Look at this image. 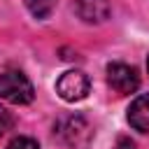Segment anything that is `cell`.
<instances>
[{
	"mask_svg": "<svg viewBox=\"0 0 149 149\" xmlns=\"http://www.w3.org/2000/svg\"><path fill=\"white\" fill-rule=\"evenodd\" d=\"M147 68H149V58H147Z\"/></svg>",
	"mask_w": 149,
	"mask_h": 149,
	"instance_id": "obj_11",
	"label": "cell"
},
{
	"mask_svg": "<svg viewBox=\"0 0 149 149\" xmlns=\"http://www.w3.org/2000/svg\"><path fill=\"white\" fill-rule=\"evenodd\" d=\"M56 91L68 102L84 100L86 93H88V77L84 72H79V70H70V72L61 74V79L56 81Z\"/></svg>",
	"mask_w": 149,
	"mask_h": 149,
	"instance_id": "obj_3",
	"label": "cell"
},
{
	"mask_svg": "<svg viewBox=\"0 0 149 149\" xmlns=\"http://www.w3.org/2000/svg\"><path fill=\"white\" fill-rule=\"evenodd\" d=\"M128 123L140 133H149V95H140L130 102Z\"/></svg>",
	"mask_w": 149,
	"mask_h": 149,
	"instance_id": "obj_5",
	"label": "cell"
},
{
	"mask_svg": "<svg viewBox=\"0 0 149 149\" xmlns=\"http://www.w3.org/2000/svg\"><path fill=\"white\" fill-rule=\"evenodd\" d=\"M74 9L86 23H102L109 19V0H74Z\"/></svg>",
	"mask_w": 149,
	"mask_h": 149,
	"instance_id": "obj_4",
	"label": "cell"
},
{
	"mask_svg": "<svg viewBox=\"0 0 149 149\" xmlns=\"http://www.w3.org/2000/svg\"><path fill=\"white\" fill-rule=\"evenodd\" d=\"M12 126H14V116H12L5 107H0V135H5Z\"/></svg>",
	"mask_w": 149,
	"mask_h": 149,
	"instance_id": "obj_9",
	"label": "cell"
},
{
	"mask_svg": "<svg viewBox=\"0 0 149 149\" xmlns=\"http://www.w3.org/2000/svg\"><path fill=\"white\" fill-rule=\"evenodd\" d=\"M26 7L30 9L33 16H37V19H47V16L54 12L56 0H26Z\"/></svg>",
	"mask_w": 149,
	"mask_h": 149,
	"instance_id": "obj_7",
	"label": "cell"
},
{
	"mask_svg": "<svg viewBox=\"0 0 149 149\" xmlns=\"http://www.w3.org/2000/svg\"><path fill=\"white\" fill-rule=\"evenodd\" d=\"M7 149H40V144H37L33 137L19 135V137H14V140L7 144Z\"/></svg>",
	"mask_w": 149,
	"mask_h": 149,
	"instance_id": "obj_8",
	"label": "cell"
},
{
	"mask_svg": "<svg viewBox=\"0 0 149 149\" xmlns=\"http://www.w3.org/2000/svg\"><path fill=\"white\" fill-rule=\"evenodd\" d=\"M116 149H135V144H133L128 137H119V140H116Z\"/></svg>",
	"mask_w": 149,
	"mask_h": 149,
	"instance_id": "obj_10",
	"label": "cell"
},
{
	"mask_svg": "<svg viewBox=\"0 0 149 149\" xmlns=\"http://www.w3.org/2000/svg\"><path fill=\"white\" fill-rule=\"evenodd\" d=\"M35 91L28 77L19 70H0V98L14 105H28Z\"/></svg>",
	"mask_w": 149,
	"mask_h": 149,
	"instance_id": "obj_1",
	"label": "cell"
},
{
	"mask_svg": "<svg viewBox=\"0 0 149 149\" xmlns=\"http://www.w3.org/2000/svg\"><path fill=\"white\" fill-rule=\"evenodd\" d=\"M107 84L119 93V95H128L135 93L140 86V74L133 65L126 63H109L107 65Z\"/></svg>",
	"mask_w": 149,
	"mask_h": 149,
	"instance_id": "obj_2",
	"label": "cell"
},
{
	"mask_svg": "<svg viewBox=\"0 0 149 149\" xmlns=\"http://www.w3.org/2000/svg\"><path fill=\"white\" fill-rule=\"evenodd\" d=\"M79 130L81 133H86V123H84V119H79V116H68V119H63L58 126H56V133L68 142V144H79Z\"/></svg>",
	"mask_w": 149,
	"mask_h": 149,
	"instance_id": "obj_6",
	"label": "cell"
}]
</instances>
